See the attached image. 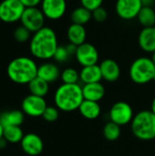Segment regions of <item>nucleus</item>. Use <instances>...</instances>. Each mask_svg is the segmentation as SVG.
I'll return each instance as SVG.
<instances>
[{
  "mask_svg": "<svg viewBox=\"0 0 155 156\" xmlns=\"http://www.w3.org/2000/svg\"><path fill=\"white\" fill-rule=\"evenodd\" d=\"M58 46V37L54 29L45 26L40 30L33 33L29 42V50L33 57L48 60L53 58Z\"/></svg>",
  "mask_w": 155,
  "mask_h": 156,
  "instance_id": "nucleus-1",
  "label": "nucleus"
},
{
  "mask_svg": "<svg viewBox=\"0 0 155 156\" xmlns=\"http://www.w3.org/2000/svg\"><path fill=\"white\" fill-rule=\"evenodd\" d=\"M38 66L28 57H17L7 65L8 78L16 84H28L37 76Z\"/></svg>",
  "mask_w": 155,
  "mask_h": 156,
  "instance_id": "nucleus-2",
  "label": "nucleus"
},
{
  "mask_svg": "<svg viewBox=\"0 0 155 156\" xmlns=\"http://www.w3.org/2000/svg\"><path fill=\"white\" fill-rule=\"evenodd\" d=\"M84 101L82 87L76 84H61L56 90L54 101L56 107L63 112L79 110Z\"/></svg>",
  "mask_w": 155,
  "mask_h": 156,
  "instance_id": "nucleus-3",
  "label": "nucleus"
},
{
  "mask_svg": "<svg viewBox=\"0 0 155 156\" xmlns=\"http://www.w3.org/2000/svg\"><path fill=\"white\" fill-rule=\"evenodd\" d=\"M132 131L135 137L143 141L155 138V114L152 111H142L132 121Z\"/></svg>",
  "mask_w": 155,
  "mask_h": 156,
  "instance_id": "nucleus-4",
  "label": "nucleus"
},
{
  "mask_svg": "<svg viewBox=\"0 0 155 156\" xmlns=\"http://www.w3.org/2000/svg\"><path fill=\"white\" fill-rule=\"evenodd\" d=\"M131 80L136 84H146L154 80L155 64L151 58L140 57L131 65L129 69Z\"/></svg>",
  "mask_w": 155,
  "mask_h": 156,
  "instance_id": "nucleus-5",
  "label": "nucleus"
},
{
  "mask_svg": "<svg viewBox=\"0 0 155 156\" xmlns=\"http://www.w3.org/2000/svg\"><path fill=\"white\" fill-rule=\"evenodd\" d=\"M25 9L20 0H3L0 3V21L7 24L20 21Z\"/></svg>",
  "mask_w": 155,
  "mask_h": 156,
  "instance_id": "nucleus-6",
  "label": "nucleus"
},
{
  "mask_svg": "<svg viewBox=\"0 0 155 156\" xmlns=\"http://www.w3.org/2000/svg\"><path fill=\"white\" fill-rule=\"evenodd\" d=\"M46 16L38 7H27L25 9L20 22L31 33H35L45 27Z\"/></svg>",
  "mask_w": 155,
  "mask_h": 156,
  "instance_id": "nucleus-7",
  "label": "nucleus"
},
{
  "mask_svg": "<svg viewBox=\"0 0 155 156\" xmlns=\"http://www.w3.org/2000/svg\"><path fill=\"white\" fill-rule=\"evenodd\" d=\"M110 120L122 126L132 122L134 114L132 106L125 101H118L112 105L110 111Z\"/></svg>",
  "mask_w": 155,
  "mask_h": 156,
  "instance_id": "nucleus-8",
  "label": "nucleus"
},
{
  "mask_svg": "<svg viewBox=\"0 0 155 156\" xmlns=\"http://www.w3.org/2000/svg\"><path fill=\"white\" fill-rule=\"evenodd\" d=\"M143 8L141 0H117L115 11L118 16L123 20H132L137 18Z\"/></svg>",
  "mask_w": 155,
  "mask_h": 156,
  "instance_id": "nucleus-9",
  "label": "nucleus"
},
{
  "mask_svg": "<svg viewBox=\"0 0 155 156\" xmlns=\"http://www.w3.org/2000/svg\"><path fill=\"white\" fill-rule=\"evenodd\" d=\"M47 107V102L43 97L33 94L25 97L21 103V111L30 117L42 116Z\"/></svg>",
  "mask_w": 155,
  "mask_h": 156,
  "instance_id": "nucleus-10",
  "label": "nucleus"
},
{
  "mask_svg": "<svg viewBox=\"0 0 155 156\" xmlns=\"http://www.w3.org/2000/svg\"><path fill=\"white\" fill-rule=\"evenodd\" d=\"M75 58L82 67L96 65L99 61V51L96 47L89 42H85L78 46Z\"/></svg>",
  "mask_w": 155,
  "mask_h": 156,
  "instance_id": "nucleus-11",
  "label": "nucleus"
},
{
  "mask_svg": "<svg viewBox=\"0 0 155 156\" xmlns=\"http://www.w3.org/2000/svg\"><path fill=\"white\" fill-rule=\"evenodd\" d=\"M40 9L46 18L58 20L66 14L67 0H42Z\"/></svg>",
  "mask_w": 155,
  "mask_h": 156,
  "instance_id": "nucleus-12",
  "label": "nucleus"
},
{
  "mask_svg": "<svg viewBox=\"0 0 155 156\" xmlns=\"http://www.w3.org/2000/svg\"><path fill=\"white\" fill-rule=\"evenodd\" d=\"M20 145L23 152L29 156H37L42 153L44 148L42 139L33 133L25 134L20 142Z\"/></svg>",
  "mask_w": 155,
  "mask_h": 156,
  "instance_id": "nucleus-13",
  "label": "nucleus"
},
{
  "mask_svg": "<svg viewBox=\"0 0 155 156\" xmlns=\"http://www.w3.org/2000/svg\"><path fill=\"white\" fill-rule=\"evenodd\" d=\"M102 79L109 82L116 81L121 76V68L119 64L111 58H106L100 64Z\"/></svg>",
  "mask_w": 155,
  "mask_h": 156,
  "instance_id": "nucleus-14",
  "label": "nucleus"
},
{
  "mask_svg": "<svg viewBox=\"0 0 155 156\" xmlns=\"http://www.w3.org/2000/svg\"><path fill=\"white\" fill-rule=\"evenodd\" d=\"M138 43L144 52L153 54L155 51V27H143L139 33Z\"/></svg>",
  "mask_w": 155,
  "mask_h": 156,
  "instance_id": "nucleus-15",
  "label": "nucleus"
},
{
  "mask_svg": "<svg viewBox=\"0 0 155 156\" xmlns=\"http://www.w3.org/2000/svg\"><path fill=\"white\" fill-rule=\"evenodd\" d=\"M61 72L58 67L53 62H44L37 69V77L41 78L48 83L55 82L60 77Z\"/></svg>",
  "mask_w": 155,
  "mask_h": 156,
  "instance_id": "nucleus-16",
  "label": "nucleus"
},
{
  "mask_svg": "<svg viewBox=\"0 0 155 156\" xmlns=\"http://www.w3.org/2000/svg\"><path fill=\"white\" fill-rule=\"evenodd\" d=\"M84 100L99 102L105 95V88L100 82L84 84L82 87Z\"/></svg>",
  "mask_w": 155,
  "mask_h": 156,
  "instance_id": "nucleus-17",
  "label": "nucleus"
},
{
  "mask_svg": "<svg viewBox=\"0 0 155 156\" xmlns=\"http://www.w3.org/2000/svg\"><path fill=\"white\" fill-rule=\"evenodd\" d=\"M67 37L69 43L76 46H79L86 42L87 31L84 26L79 24H73L69 26L67 29Z\"/></svg>",
  "mask_w": 155,
  "mask_h": 156,
  "instance_id": "nucleus-18",
  "label": "nucleus"
},
{
  "mask_svg": "<svg viewBox=\"0 0 155 156\" xmlns=\"http://www.w3.org/2000/svg\"><path fill=\"white\" fill-rule=\"evenodd\" d=\"M102 80V75L100 71V65H91L87 67H82L79 71V80H81L84 84L100 82Z\"/></svg>",
  "mask_w": 155,
  "mask_h": 156,
  "instance_id": "nucleus-19",
  "label": "nucleus"
},
{
  "mask_svg": "<svg viewBox=\"0 0 155 156\" xmlns=\"http://www.w3.org/2000/svg\"><path fill=\"white\" fill-rule=\"evenodd\" d=\"M25 120V113L19 110L3 112L0 114V123L5 126H20Z\"/></svg>",
  "mask_w": 155,
  "mask_h": 156,
  "instance_id": "nucleus-20",
  "label": "nucleus"
},
{
  "mask_svg": "<svg viewBox=\"0 0 155 156\" xmlns=\"http://www.w3.org/2000/svg\"><path fill=\"white\" fill-rule=\"evenodd\" d=\"M80 114L88 120H95L100 114V106L99 102L84 100L79 108Z\"/></svg>",
  "mask_w": 155,
  "mask_h": 156,
  "instance_id": "nucleus-21",
  "label": "nucleus"
},
{
  "mask_svg": "<svg viewBox=\"0 0 155 156\" xmlns=\"http://www.w3.org/2000/svg\"><path fill=\"white\" fill-rule=\"evenodd\" d=\"M92 19V12L82 5L76 7L70 14V20L73 24L85 26Z\"/></svg>",
  "mask_w": 155,
  "mask_h": 156,
  "instance_id": "nucleus-22",
  "label": "nucleus"
},
{
  "mask_svg": "<svg viewBox=\"0 0 155 156\" xmlns=\"http://www.w3.org/2000/svg\"><path fill=\"white\" fill-rule=\"evenodd\" d=\"M28 89L30 91V94L39 96V97H45L49 90V83L45 81L39 77H36L34 80H32L28 84Z\"/></svg>",
  "mask_w": 155,
  "mask_h": 156,
  "instance_id": "nucleus-23",
  "label": "nucleus"
},
{
  "mask_svg": "<svg viewBox=\"0 0 155 156\" xmlns=\"http://www.w3.org/2000/svg\"><path fill=\"white\" fill-rule=\"evenodd\" d=\"M137 19L143 27H155V9L153 7L143 6Z\"/></svg>",
  "mask_w": 155,
  "mask_h": 156,
  "instance_id": "nucleus-24",
  "label": "nucleus"
},
{
  "mask_svg": "<svg viewBox=\"0 0 155 156\" xmlns=\"http://www.w3.org/2000/svg\"><path fill=\"white\" fill-rule=\"evenodd\" d=\"M24 133L20 126H5L4 127L3 137L10 144H18L24 137Z\"/></svg>",
  "mask_w": 155,
  "mask_h": 156,
  "instance_id": "nucleus-25",
  "label": "nucleus"
},
{
  "mask_svg": "<svg viewBox=\"0 0 155 156\" xmlns=\"http://www.w3.org/2000/svg\"><path fill=\"white\" fill-rule=\"evenodd\" d=\"M103 135L108 141H116L121 135L120 125L114 123L113 122H109L103 127Z\"/></svg>",
  "mask_w": 155,
  "mask_h": 156,
  "instance_id": "nucleus-26",
  "label": "nucleus"
},
{
  "mask_svg": "<svg viewBox=\"0 0 155 156\" xmlns=\"http://www.w3.org/2000/svg\"><path fill=\"white\" fill-rule=\"evenodd\" d=\"M60 79L65 84H76L79 80V72L73 68H67L61 72Z\"/></svg>",
  "mask_w": 155,
  "mask_h": 156,
  "instance_id": "nucleus-27",
  "label": "nucleus"
},
{
  "mask_svg": "<svg viewBox=\"0 0 155 156\" xmlns=\"http://www.w3.org/2000/svg\"><path fill=\"white\" fill-rule=\"evenodd\" d=\"M13 36H14L15 40L18 43H25V42L30 40L31 37H32L31 32L22 25L16 27V29L14 30Z\"/></svg>",
  "mask_w": 155,
  "mask_h": 156,
  "instance_id": "nucleus-28",
  "label": "nucleus"
},
{
  "mask_svg": "<svg viewBox=\"0 0 155 156\" xmlns=\"http://www.w3.org/2000/svg\"><path fill=\"white\" fill-rule=\"evenodd\" d=\"M58 116H59L58 109L57 107H53V106H48L42 115L43 119L48 122H56L58 119Z\"/></svg>",
  "mask_w": 155,
  "mask_h": 156,
  "instance_id": "nucleus-29",
  "label": "nucleus"
},
{
  "mask_svg": "<svg viewBox=\"0 0 155 156\" xmlns=\"http://www.w3.org/2000/svg\"><path fill=\"white\" fill-rule=\"evenodd\" d=\"M70 57L71 56L69 55V51L67 50L66 46H58L54 54L53 58L58 63H64V62L68 61Z\"/></svg>",
  "mask_w": 155,
  "mask_h": 156,
  "instance_id": "nucleus-30",
  "label": "nucleus"
},
{
  "mask_svg": "<svg viewBox=\"0 0 155 156\" xmlns=\"http://www.w3.org/2000/svg\"><path fill=\"white\" fill-rule=\"evenodd\" d=\"M108 18V12L107 10L103 7L100 6L94 11H92V19H94L98 23H103L107 20Z\"/></svg>",
  "mask_w": 155,
  "mask_h": 156,
  "instance_id": "nucleus-31",
  "label": "nucleus"
},
{
  "mask_svg": "<svg viewBox=\"0 0 155 156\" xmlns=\"http://www.w3.org/2000/svg\"><path fill=\"white\" fill-rule=\"evenodd\" d=\"M83 7L87 8L90 11H94L95 9L102 6L104 0H79Z\"/></svg>",
  "mask_w": 155,
  "mask_h": 156,
  "instance_id": "nucleus-32",
  "label": "nucleus"
},
{
  "mask_svg": "<svg viewBox=\"0 0 155 156\" xmlns=\"http://www.w3.org/2000/svg\"><path fill=\"white\" fill-rule=\"evenodd\" d=\"M20 2L24 5L26 8H27V7H37V5H41L42 0H20Z\"/></svg>",
  "mask_w": 155,
  "mask_h": 156,
  "instance_id": "nucleus-33",
  "label": "nucleus"
},
{
  "mask_svg": "<svg viewBox=\"0 0 155 156\" xmlns=\"http://www.w3.org/2000/svg\"><path fill=\"white\" fill-rule=\"evenodd\" d=\"M66 48H67V50L69 51L70 56H75L78 46H76V45H74L72 43H69L68 45H66Z\"/></svg>",
  "mask_w": 155,
  "mask_h": 156,
  "instance_id": "nucleus-34",
  "label": "nucleus"
},
{
  "mask_svg": "<svg viewBox=\"0 0 155 156\" xmlns=\"http://www.w3.org/2000/svg\"><path fill=\"white\" fill-rule=\"evenodd\" d=\"M143 6H149V7H153L155 5V0H141Z\"/></svg>",
  "mask_w": 155,
  "mask_h": 156,
  "instance_id": "nucleus-35",
  "label": "nucleus"
},
{
  "mask_svg": "<svg viewBox=\"0 0 155 156\" xmlns=\"http://www.w3.org/2000/svg\"><path fill=\"white\" fill-rule=\"evenodd\" d=\"M6 144H7V142H6V140H5L4 137H2V138L0 139V150H3V149H5V148L6 147Z\"/></svg>",
  "mask_w": 155,
  "mask_h": 156,
  "instance_id": "nucleus-36",
  "label": "nucleus"
},
{
  "mask_svg": "<svg viewBox=\"0 0 155 156\" xmlns=\"http://www.w3.org/2000/svg\"><path fill=\"white\" fill-rule=\"evenodd\" d=\"M151 111L155 114V97L154 99L153 100V102H152V109H151Z\"/></svg>",
  "mask_w": 155,
  "mask_h": 156,
  "instance_id": "nucleus-37",
  "label": "nucleus"
},
{
  "mask_svg": "<svg viewBox=\"0 0 155 156\" xmlns=\"http://www.w3.org/2000/svg\"><path fill=\"white\" fill-rule=\"evenodd\" d=\"M3 133H4V127H3L2 124L0 123V139L3 137Z\"/></svg>",
  "mask_w": 155,
  "mask_h": 156,
  "instance_id": "nucleus-38",
  "label": "nucleus"
},
{
  "mask_svg": "<svg viewBox=\"0 0 155 156\" xmlns=\"http://www.w3.org/2000/svg\"><path fill=\"white\" fill-rule=\"evenodd\" d=\"M151 58L153 59V61L154 62V64H155V51L153 53V54H152V58Z\"/></svg>",
  "mask_w": 155,
  "mask_h": 156,
  "instance_id": "nucleus-39",
  "label": "nucleus"
},
{
  "mask_svg": "<svg viewBox=\"0 0 155 156\" xmlns=\"http://www.w3.org/2000/svg\"><path fill=\"white\" fill-rule=\"evenodd\" d=\"M154 80H155V77H154Z\"/></svg>",
  "mask_w": 155,
  "mask_h": 156,
  "instance_id": "nucleus-40",
  "label": "nucleus"
},
{
  "mask_svg": "<svg viewBox=\"0 0 155 156\" xmlns=\"http://www.w3.org/2000/svg\"><path fill=\"white\" fill-rule=\"evenodd\" d=\"M0 22H1V21H0Z\"/></svg>",
  "mask_w": 155,
  "mask_h": 156,
  "instance_id": "nucleus-41",
  "label": "nucleus"
}]
</instances>
